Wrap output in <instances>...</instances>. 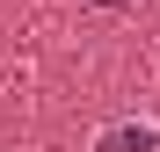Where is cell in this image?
Wrapping results in <instances>:
<instances>
[{
	"instance_id": "1",
	"label": "cell",
	"mask_w": 160,
	"mask_h": 152,
	"mask_svg": "<svg viewBox=\"0 0 160 152\" xmlns=\"http://www.w3.org/2000/svg\"><path fill=\"white\" fill-rule=\"evenodd\" d=\"M153 145H160L153 123H117V131H102V138H95V152H153Z\"/></svg>"
},
{
	"instance_id": "2",
	"label": "cell",
	"mask_w": 160,
	"mask_h": 152,
	"mask_svg": "<svg viewBox=\"0 0 160 152\" xmlns=\"http://www.w3.org/2000/svg\"><path fill=\"white\" fill-rule=\"evenodd\" d=\"M95 7H124V0H95Z\"/></svg>"
}]
</instances>
